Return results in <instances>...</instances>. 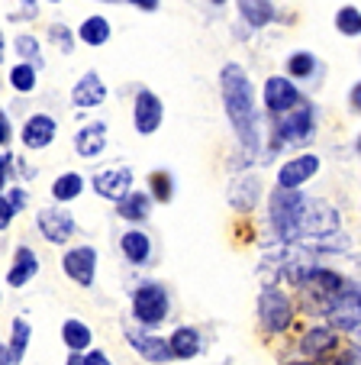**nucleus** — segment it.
<instances>
[{
  "instance_id": "1",
  "label": "nucleus",
  "mask_w": 361,
  "mask_h": 365,
  "mask_svg": "<svg viewBox=\"0 0 361 365\" xmlns=\"http://www.w3.org/2000/svg\"><path fill=\"white\" fill-rule=\"evenodd\" d=\"M219 84H223V103H226V113H229L232 126H236V133L242 136L246 149L255 152L258 149V136H255V91H252V81H248V75L242 71V65L229 62L223 68Z\"/></svg>"
},
{
  "instance_id": "2",
  "label": "nucleus",
  "mask_w": 361,
  "mask_h": 365,
  "mask_svg": "<svg viewBox=\"0 0 361 365\" xmlns=\"http://www.w3.org/2000/svg\"><path fill=\"white\" fill-rule=\"evenodd\" d=\"M303 207H307V197L297 191V187H281L271 194V223L278 230V236L284 242H293L303 236L300 230V220H303Z\"/></svg>"
},
{
  "instance_id": "3",
  "label": "nucleus",
  "mask_w": 361,
  "mask_h": 365,
  "mask_svg": "<svg viewBox=\"0 0 361 365\" xmlns=\"http://www.w3.org/2000/svg\"><path fill=\"white\" fill-rule=\"evenodd\" d=\"M132 314H136L142 324L155 327L168 317V294H164L158 284H145L132 294Z\"/></svg>"
},
{
  "instance_id": "4",
  "label": "nucleus",
  "mask_w": 361,
  "mask_h": 365,
  "mask_svg": "<svg viewBox=\"0 0 361 365\" xmlns=\"http://www.w3.org/2000/svg\"><path fill=\"white\" fill-rule=\"evenodd\" d=\"M291 301H287V294H281L278 288H265L258 297V317L261 324H265V330L271 333H281L287 324H291Z\"/></svg>"
},
{
  "instance_id": "5",
  "label": "nucleus",
  "mask_w": 361,
  "mask_h": 365,
  "mask_svg": "<svg viewBox=\"0 0 361 365\" xmlns=\"http://www.w3.org/2000/svg\"><path fill=\"white\" fill-rule=\"evenodd\" d=\"M300 230H303V236H316V240L335 233V230H339V214H335V207H329L326 200H307Z\"/></svg>"
},
{
  "instance_id": "6",
  "label": "nucleus",
  "mask_w": 361,
  "mask_h": 365,
  "mask_svg": "<svg viewBox=\"0 0 361 365\" xmlns=\"http://www.w3.org/2000/svg\"><path fill=\"white\" fill-rule=\"evenodd\" d=\"M329 320L335 330H358L361 327V291H342L329 304Z\"/></svg>"
},
{
  "instance_id": "7",
  "label": "nucleus",
  "mask_w": 361,
  "mask_h": 365,
  "mask_svg": "<svg viewBox=\"0 0 361 365\" xmlns=\"http://www.w3.org/2000/svg\"><path fill=\"white\" fill-rule=\"evenodd\" d=\"M300 91L291 84V78H268L265 81V107L271 113H291L300 107Z\"/></svg>"
},
{
  "instance_id": "8",
  "label": "nucleus",
  "mask_w": 361,
  "mask_h": 365,
  "mask_svg": "<svg viewBox=\"0 0 361 365\" xmlns=\"http://www.w3.org/2000/svg\"><path fill=\"white\" fill-rule=\"evenodd\" d=\"M164 120V107L162 101H158L152 91H139L136 94V107H132V123H136V130L142 133V136H149V133H155L158 126H162Z\"/></svg>"
},
{
  "instance_id": "9",
  "label": "nucleus",
  "mask_w": 361,
  "mask_h": 365,
  "mask_svg": "<svg viewBox=\"0 0 361 365\" xmlns=\"http://www.w3.org/2000/svg\"><path fill=\"white\" fill-rule=\"evenodd\" d=\"M39 233L46 236L48 242L62 246V242H68L71 233H75V220H71L68 210H58V207H46V210L39 214Z\"/></svg>"
},
{
  "instance_id": "10",
  "label": "nucleus",
  "mask_w": 361,
  "mask_h": 365,
  "mask_svg": "<svg viewBox=\"0 0 361 365\" xmlns=\"http://www.w3.org/2000/svg\"><path fill=\"white\" fill-rule=\"evenodd\" d=\"M130 187H132L130 168H103L100 175H94V191L100 194V197L116 200V204L130 194Z\"/></svg>"
},
{
  "instance_id": "11",
  "label": "nucleus",
  "mask_w": 361,
  "mask_h": 365,
  "mask_svg": "<svg viewBox=\"0 0 361 365\" xmlns=\"http://www.w3.org/2000/svg\"><path fill=\"white\" fill-rule=\"evenodd\" d=\"M310 130H313V107L300 103L297 110H291L278 123V139L281 143H297V139H307Z\"/></svg>"
},
{
  "instance_id": "12",
  "label": "nucleus",
  "mask_w": 361,
  "mask_h": 365,
  "mask_svg": "<svg viewBox=\"0 0 361 365\" xmlns=\"http://www.w3.org/2000/svg\"><path fill=\"white\" fill-rule=\"evenodd\" d=\"M65 272H68L71 282L84 284L88 288L94 282V272H97V252L90 246H78L65 255Z\"/></svg>"
},
{
  "instance_id": "13",
  "label": "nucleus",
  "mask_w": 361,
  "mask_h": 365,
  "mask_svg": "<svg viewBox=\"0 0 361 365\" xmlns=\"http://www.w3.org/2000/svg\"><path fill=\"white\" fill-rule=\"evenodd\" d=\"M316 172H320V159H316V155H297V159L281 165L278 185L281 187H300V185H307Z\"/></svg>"
},
{
  "instance_id": "14",
  "label": "nucleus",
  "mask_w": 361,
  "mask_h": 365,
  "mask_svg": "<svg viewBox=\"0 0 361 365\" xmlns=\"http://www.w3.org/2000/svg\"><path fill=\"white\" fill-rule=\"evenodd\" d=\"M103 149H107V123L103 120L84 123V130H78L75 136V152L84 155V159H97Z\"/></svg>"
},
{
  "instance_id": "15",
  "label": "nucleus",
  "mask_w": 361,
  "mask_h": 365,
  "mask_svg": "<svg viewBox=\"0 0 361 365\" xmlns=\"http://www.w3.org/2000/svg\"><path fill=\"white\" fill-rule=\"evenodd\" d=\"M258 194H261L258 175L246 172V175H239V178L229 185V204L236 207V210H252V207L258 204Z\"/></svg>"
},
{
  "instance_id": "16",
  "label": "nucleus",
  "mask_w": 361,
  "mask_h": 365,
  "mask_svg": "<svg viewBox=\"0 0 361 365\" xmlns=\"http://www.w3.org/2000/svg\"><path fill=\"white\" fill-rule=\"evenodd\" d=\"M103 97H107V88H103L97 71H84V78L75 84V91H71L75 107H100Z\"/></svg>"
},
{
  "instance_id": "17",
  "label": "nucleus",
  "mask_w": 361,
  "mask_h": 365,
  "mask_svg": "<svg viewBox=\"0 0 361 365\" xmlns=\"http://www.w3.org/2000/svg\"><path fill=\"white\" fill-rule=\"evenodd\" d=\"M55 139V120L48 113H36L29 117V123L23 126V145L26 149H46Z\"/></svg>"
},
{
  "instance_id": "18",
  "label": "nucleus",
  "mask_w": 361,
  "mask_h": 365,
  "mask_svg": "<svg viewBox=\"0 0 361 365\" xmlns=\"http://www.w3.org/2000/svg\"><path fill=\"white\" fill-rule=\"evenodd\" d=\"M132 346L139 349V356H145L149 362H168L174 359V349H171V339H158V336H145V333H126Z\"/></svg>"
},
{
  "instance_id": "19",
  "label": "nucleus",
  "mask_w": 361,
  "mask_h": 365,
  "mask_svg": "<svg viewBox=\"0 0 361 365\" xmlns=\"http://www.w3.org/2000/svg\"><path fill=\"white\" fill-rule=\"evenodd\" d=\"M36 272H39V259H36L26 246H20V249H16V259H14V269H10V275H7L10 288H23V284H26Z\"/></svg>"
},
{
  "instance_id": "20",
  "label": "nucleus",
  "mask_w": 361,
  "mask_h": 365,
  "mask_svg": "<svg viewBox=\"0 0 361 365\" xmlns=\"http://www.w3.org/2000/svg\"><path fill=\"white\" fill-rule=\"evenodd\" d=\"M333 346H335V330H329V327H313L307 336L300 339L303 356H326Z\"/></svg>"
},
{
  "instance_id": "21",
  "label": "nucleus",
  "mask_w": 361,
  "mask_h": 365,
  "mask_svg": "<svg viewBox=\"0 0 361 365\" xmlns=\"http://www.w3.org/2000/svg\"><path fill=\"white\" fill-rule=\"evenodd\" d=\"M239 4V14L248 20V26L261 29L268 26V23L274 20V7H271V0H236Z\"/></svg>"
},
{
  "instance_id": "22",
  "label": "nucleus",
  "mask_w": 361,
  "mask_h": 365,
  "mask_svg": "<svg viewBox=\"0 0 361 365\" xmlns=\"http://www.w3.org/2000/svg\"><path fill=\"white\" fill-rule=\"evenodd\" d=\"M116 210H120V217H126V220H145L152 210V197L145 191H130L120 204H116Z\"/></svg>"
},
{
  "instance_id": "23",
  "label": "nucleus",
  "mask_w": 361,
  "mask_h": 365,
  "mask_svg": "<svg viewBox=\"0 0 361 365\" xmlns=\"http://www.w3.org/2000/svg\"><path fill=\"white\" fill-rule=\"evenodd\" d=\"M26 343H29V324L26 320H14V336L4 346V362L0 365H20L23 352H26Z\"/></svg>"
},
{
  "instance_id": "24",
  "label": "nucleus",
  "mask_w": 361,
  "mask_h": 365,
  "mask_svg": "<svg viewBox=\"0 0 361 365\" xmlns=\"http://www.w3.org/2000/svg\"><path fill=\"white\" fill-rule=\"evenodd\" d=\"M120 246H123V255L130 259V262H145L149 259V249H152V242H149V236L145 233H139V230H130V233L120 240Z\"/></svg>"
},
{
  "instance_id": "25",
  "label": "nucleus",
  "mask_w": 361,
  "mask_h": 365,
  "mask_svg": "<svg viewBox=\"0 0 361 365\" xmlns=\"http://www.w3.org/2000/svg\"><path fill=\"white\" fill-rule=\"evenodd\" d=\"M171 349H174V359H194L200 352L197 330H191V327H181V330H174V336H171Z\"/></svg>"
},
{
  "instance_id": "26",
  "label": "nucleus",
  "mask_w": 361,
  "mask_h": 365,
  "mask_svg": "<svg viewBox=\"0 0 361 365\" xmlns=\"http://www.w3.org/2000/svg\"><path fill=\"white\" fill-rule=\"evenodd\" d=\"M78 36L84 39V46H103L110 39V23L103 16H88L81 23V29H78Z\"/></svg>"
},
{
  "instance_id": "27",
  "label": "nucleus",
  "mask_w": 361,
  "mask_h": 365,
  "mask_svg": "<svg viewBox=\"0 0 361 365\" xmlns=\"http://www.w3.org/2000/svg\"><path fill=\"white\" fill-rule=\"evenodd\" d=\"M81 191H84V181H81V175H75V172L58 175L55 185H52V197L55 200H75Z\"/></svg>"
},
{
  "instance_id": "28",
  "label": "nucleus",
  "mask_w": 361,
  "mask_h": 365,
  "mask_svg": "<svg viewBox=\"0 0 361 365\" xmlns=\"http://www.w3.org/2000/svg\"><path fill=\"white\" fill-rule=\"evenodd\" d=\"M62 336H65V343H68V349H75V352H81L90 346V330L81 324V320H65Z\"/></svg>"
},
{
  "instance_id": "29",
  "label": "nucleus",
  "mask_w": 361,
  "mask_h": 365,
  "mask_svg": "<svg viewBox=\"0 0 361 365\" xmlns=\"http://www.w3.org/2000/svg\"><path fill=\"white\" fill-rule=\"evenodd\" d=\"M23 204H26V191H20V187H10V191L0 197V227L7 230L10 220H14V214L20 210Z\"/></svg>"
},
{
  "instance_id": "30",
  "label": "nucleus",
  "mask_w": 361,
  "mask_h": 365,
  "mask_svg": "<svg viewBox=\"0 0 361 365\" xmlns=\"http://www.w3.org/2000/svg\"><path fill=\"white\" fill-rule=\"evenodd\" d=\"M335 29H339L342 36H361V10L342 7L339 14H335Z\"/></svg>"
},
{
  "instance_id": "31",
  "label": "nucleus",
  "mask_w": 361,
  "mask_h": 365,
  "mask_svg": "<svg viewBox=\"0 0 361 365\" xmlns=\"http://www.w3.org/2000/svg\"><path fill=\"white\" fill-rule=\"evenodd\" d=\"M36 81H39V78H36V65H29V62H20L14 71H10V84H14L16 91H23V94L33 91Z\"/></svg>"
},
{
  "instance_id": "32",
  "label": "nucleus",
  "mask_w": 361,
  "mask_h": 365,
  "mask_svg": "<svg viewBox=\"0 0 361 365\" xmlns=\"http://www.w3.org/2000/svg\"><path fill=\"white\" fill-rule=\"evenodd\" d=\"M287 71H291L293 78H310L316 71V58L310 56V52H297V56L287 58Z\"/></svg>"
},
{
  "instance_id": "33",
  "label": "nucleus",
  "mask_w": 361,
  "mask_h": 365,
  "mask_svg": "<svg viewBox=\"0 0 361 365\" xmlns=\"http://www.w3.org/2000/svg\"><path fill=\"white\" fill-rule=\"evenodd\" d=\"M16 52H20V56L26 58L29 65H36V68L42 65V58H39V42H36L33 36H20V39H16Z\"/></svg>"
},
{
  "instance_id": "34",
  "label": "nucleus",
  "mask_w": 361,
  "mask_h": 365,
  "mask_svg": "<svg viewBox=\"0 0 361 365\" xmlns=\"http://www.w3.org/2000/svg\"><path fill=\"white\" fill-rule=\"evenodd\" d=\"M152 191H155L158 200H168L171 197V178L164 172H155L152 175Z\"/></svg>"
},
{
  "instance_id": "35",
  "label": "nucleus",
  "mask_w": 361,
  "mask_h": 365,
  "mask_svg": "<svg viewBox=\"0 0 361 365\" xmlns=\"http://www.w3.org/2000/svg\"><path fill=\"white\" fill-rule=\"evenodd\" d=\"M52 39L62 42V52H65V56H71V48H75V46H71V33L62 26V23H58V26H52Z\"/></svg>"
},
{
  "instance_id": "36",
  "label": "nucleus",
  "mask_w": 361,
  "mask_h": 365,
  "mask_svg": "<svg viewBox=\"0 0 361 365\" xmlns=\"http://www.w3.org/2000/svg\"><path fill=\"white\" fill-rule=\"evenodd\" d=\"M10 139H14V130H10L7 113H4V117H0V145H4V152L10 149Z\"/></svg>"
},
{
  "instance_id": "37",
  "label": "nucleus",
  "mask_w": 361,
  "mask_h": 365,
  "mask_svg": "<svg viewBox=\"0 0 361 365\" xmlns=\"http://www.w3.org/2000/svg\"><path fill=\"white\" fill-rule=\"evenodd\" d=\"M84 365H110V359L103 356V352H88V356H84Z\"/></svg>"
},
{
  "instance_id": "38",
  "label": "nucleus",
  "mask_w": 361,
  "mask_h": 365,
  "mask_svg": "<svg viewBox=\"0 0 361 365\" xmlns=\"http://www.w3.org/2000/svg\"><path fill=\"white\" fill-rule=\"evenodd\" d=\"M352 107H355V110L361 113V81H358V84H355V88H352Z\"/></svg>"
},
{
  "instance_id": "39",
  "label": "nucleus",
  "mask_w": 361,
  "mask_h": 365,
  "mask_svg": "<svg viewBox=\"0 0 361 365\" xmlns=\"http://www.w3.org/2000/svg\"><path fill=\"white\" fill-rule=\"evenodd\" d=\"M130 4H136L139 10H158V0H130Z\"/></svg>"
},
{
  "instance_id": "40",
  "label": "nucleus",
  "mask_w": 361,
  "mask_h": 365,
  "mask_svg": "<svg viewBox=\"0 0 361 365\" xmlns=\"http://www.w3.org/2000/svg\"><path fill=\"white\" fill-rule=\"evenodd\" d=\"M339 365H361V356H348L345 362H339Z\"/></svg>"
},
{
  "instance_id": "41",
  "label": "nucleus",
  "mask_w": 361,
  "mask_h": 365,
  "mask_svg": "<svg viewBox=\"0 0 361 365\" xmlns=\"http://www.w3.org/2000/svg\"><path fill=\"white\" fill-rule=\"evenodd\" d=\"M68 365H84V356H71V359H68Z\"/></svg>"
},
{
  "instance_id": "42",
  "label": "nucleus",
  "mask_w": 361,
  "mask_h": 365,
  "mask_svg": "<svg viewBox=\"0 0 361 365\" xmlns=\"http://www.w3.org/2000/svg\"><path fill=\"white\" fill-rule=\"evenodd\" d=\"M352 336H355V346H358V349H361V327H358V330L352 333Z\"/></svg>"
},
{
  "instance_id": "43",
  "label": "nucleus",
  "mask_w": 361,
  "mask_h": 365,
  "mask_svg": "<svg viewBox=\"0 0 361 365\" xmlns=\"http://www.w3.org/2000/svg\"><path fill=\"white\" fill-rule=\"evenodd\" d=\"M103 4H116V0H103Z\"/></svg>"
},
{
  "instance_id": "44",
  "label": "nucleus",
  "mask_w": 361,
  "mask_h": 365,
  "mask_svg": "<svg viewBox=\"0 0 361 365\" xmlns=\"http://www.w3.org/2000/svg\"><path fill=\"white\" fill-rule=\"evenodd\" d=\"M358 152H361V136H358Z\"/></svg>"
},
{
  "instance_id": "45",
  "label": "nucleus",
  "mask_w": 361,
  "mask_h": 365,
  "mask_svg": "<svg viewBox=\"0 0 361 365\" xmlns=\"http://www.w3.org/2000/svg\"><path fill=\"white\" fill-rule=\"evenodd\" d=\"M293 365H303V362H293Z\"/></svg>"
},
{
  "instance_id": "46",
  "label": "nucleus",
  "mask_w": 361,
  "mask_h": 365,
  "mask_svg": "<svg viewBox=\"0 0 361 365\" xmlns=\"http://www.w3.org/2000/svg\"><path fill=\"white\" fill-rule=\"evenodd\" d=\"M52 4H58V0H52Z\"/></svg>"
}]
</instances>
